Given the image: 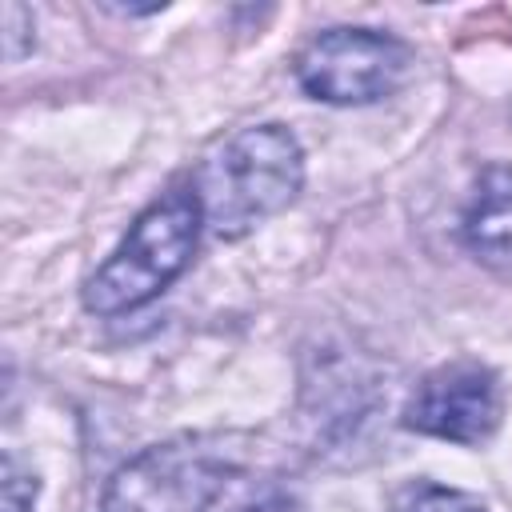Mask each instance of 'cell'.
I'll use <instances>...</instances> for the list:
<instances>
[{"instance_id":"5b68a950","label":"cell","mask_w":512,"mask_h":512,"mask_svg":"<svg viewBox=\"0 0 512 512\" xmlns=\"http://www.w3.org/2000/svg\"><path fill=\"white\" fill-rule=\"evenodd\" d=\"M504 416L500 376L480 360H452L432 368L408 396L400 424L420 436L476 448L492 440Z\"/></svg>"},{"instance_id":"ba28073f","label":"cell","mask_w":512,"mask_h":512,"mask_svg":"<svg viewBox=\"0 0 512 512\" xmlns=\"http://www.w3.org/2000/svg\"><path fill=\"white\" fill-rule=\"evenodd\" d=\"M40 492V480L32 468H24L12 452L4 456V468H0V508L4 512H28L32 500Z\"/></svg>"},{"instance_id":"30bf717a","label":"cell","mask_w":512,"mask_h":512,"mask_svg":"<svg viewBox=\"0 0 512 512\" xmlns=\"http://www.w3.org/2000/svg\"><path fill=\"white\" fill-rule=\"evenodd\" d=\"M236 512H260V508H236Z\"/></svg>"},{"instance_id":"3957f363","label":"cell","mask_w":512,"mask_h":512,"mask_svg":"<svg viewBox=\"0 0 512 512\" xmlns=\"http://www.w3.org/2000/svg\"><path fill=\"white\" fill-rule=\"evenodd\" d=\"M232 464L200 440H164L120 464L104 488V512H204L228 484Z\"/></svg>"},{"instance_id":"8992f818","label":"cell","mask_w":512,"mask_h":512,"mask_svg":"<svg viewBox=\"0 0 512 512\" xmlns=\"http://www.w3.org/2000/svg\"><path fill=\"white\" fill-rule=\"evenodd\" d=\"M460 236L468 252L496 268L512 272V168L508 164H488L468 196Z\"/></svg>"},{"instance_id":"52a82bcc","label":"cell","mask_w":512,"mask_h":512,"mask_svg":"<svg viewBox=\"0 0 512 512\" xmlns=\"http://www.w3.org/2000/svg\"><path fill=\"white\" fill-rule=\"evenodd\" d=\"M400 512H488L472 492H460V488H444V484H416Z\"/></svg>"},{"instance_id":"277c9868","label":"cell","mask_w":512,"mask_h":512,"mask_svg":"<svg viewBox=\"0 0 512 512\" xmlns=\"http://www.w3.org/2000/svg\"><path fill=\"white\" fill-rule=\"evenodd\" d=\"M408 68V44L376 28H328L296 56L300 88L324 104H372L392 96Z\"/></svg>"},{"instance_id":"9c48e42d","label":"cell","mask_w":512,"mask_h":512,"mask_svg":"<svg viewBox=\"0 0 512 512\" xmlns=\"http://www.w3.org/2000/svg\"><path fill=\"white\" fill-rule=\"evenodd\" d=\"M0 20H4V52H8V60H20L36 40L32 36V12L24 4H4Z\"/></svg>"},{"instance_id":"6da1fadb","label":"cell","mask_w":512,"mask_h":512,"mask_svg":"<svg viewBox=\"0 0 512 512\" xmlns=\"http://www.w3.org/2000/svg\"><path fill=\"white\" fill-rule=\"evenodd\" d=\"M304 184V152L292 128L252 124L220 140L196 168L192 192L220 240H240L284 212Z\"/></svg>"},{"instance_id":"7a4b0ae2","label":"cell","mask_w":512,"mask_h":512,"mask_svg":"<svg viewBox=\"0 0 512 512\" xmlns=\"http://www.w3.org/2000/svg\"><path fill=\"white\" fill-rule=\"evenodd\" d=\"M200 228H204V212L196 192L168 188L132 220L116 252L88 276L84 308L96 316H120L156 300L192 264Z\"/></svg>"}]
</instances>
